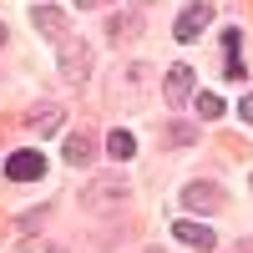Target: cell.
<instances>
[{"instance_id": "8", "label": "cell", "mask_w": 253, "mask_h": 253, "mask_svg": "<svg viewBox=\"0 0 253 253\" xmlns=\"http://www.w3.org/2000/svg\"><path fill=\"white\" fill-rule=\"evenodd\" d=\"M31 20H36V31H46V36H66V15H61L56 5H36Z\"/></svg>"}, {"instance_id": "14", "label": "cell", "mask_w": 253, "mask_h": 253, "mask_svg": "<svg viewBox=\"0 0 253 253\" xmlns=\"http://www.w3.org/2000/svg\"><path fill=\"white\" fill-rule=\"evenodd\" d=\"M238 117H243V122H248V126H253V91H248V96H243V101H238Z\"/></svg>"}, {"instance_id": "12", "label": "cell", "mask_w": 253, "mask_h": 253, "mask_svg": "<svg viewBox=\"0 0 253 253\" xmlns=\"http://www.w3.org/2000/svg\"><path fill=\"white\" fill-rule=\"evenodd\" d=\"M142 36V20L137 15H117L112 20V41H137Z\"/></svg>"}, {"instance_id": "17", "label": "cell", "mask_w": 253, "mask_h": 253, "mask_svg": "<svg viewBox=\"0 0 253 253\" xmlns=\"http://www.w3.org/2000/svg\"><path fill=\"white\" fill-rule=\"evenodd\" d=\"M0 46H5V26H0Z\"/></svg>"}, {"instance_id": "5", "label": "cell", "mask_w": 253, "mask_h": 253, "mask_svg": "<svg viewBox=\"0 0 253 253\" xmlns=\"http://www.w3.org/2000/svg\"><path fill=\"white\" fill-rule=\"evenodd\" d=\"M208 20H213V5H187L182 15H177V41H193L198 31H208Z\"/></svg>"}, {"instance_id": "6", "label": "cell", "mask_w": 253, "mask_h": 253, "mask_svg": "<svg viewBox=\"0 0 253 253\" xmlns=\"http://www.w3.org/2000/svg\"><path fill=\"white\" fill-rule=\"evenodd\" d=\"M172 238H177V243H193V248H213V243H218L208 223H187V218L172 223Z\"/></svg>"}, {"instance_id": "11", "label": "cell", "mask_w": 253, "mask_h": 253, "mask_svg": "<svg viewBox=\"0 0 253 253\" xmlns=\"http://www.w3.org/2000/svg\"><path fill=\"white\" fill-rule=\"evenodd\" d=\"M107 152H112V162H132L137 137H132V132H112V137H107Z\"/></svg>"}, {"instance_id": "4", "label": "cell", "mask_w": 253, "mask_h": 253, "mask_svg": "<svg viewBox=\"0 0 253 253\" xmlns=\"http://www.w3.org/2000/svg\"><path fill=\"white\" fill-rule=\"evenodd\" d=\"M41 172H46V157L41 152H10L5 157V177L10 182H36Z\"/></svg>"}, {"instance_id": "7", "label": "cell", "mask_w": 253, "mask_h": 253, "mask_svg": "<svg viewBox=\"0 0 253 253\" xmlns=\"http://www.w3.org/2000/svg\"><path fill=\"white\" fill-rule=\"evenodd\" d=\"M162 91H167L172 107H177V101H187V96H193V71H187V66H172V71H167V81H162Z\"/></svg>"}, {"instance_id": "2", "label": "cell", "mask_w": 253, "mask_h": 253, "mask_svg": "<svg viewBox=\"0 0 253 253\" xmlns=\"http://www.w3.org/2000/svg\"><path fill=\"white\" fill-rule=\"evenodd\" d=\"M61 76H66L71 86H81V81L91 76V51L81 46V41H66V46H61Z\"/></svg>"}, {"instance_id": "13", "label": "cell", "mask_w": 253, "mask_h": 253, "mask_svg": "<svg viewBox=\"0 0 253 253\" xmlns=\"http://www.w3.org/2000/svg\"><path fill=\"white\" fill-rule=\"evenodd\" d=\"M198 112H203L208 122H218V117H223V96H213V91H203V96H198Z\"/></svg>"}, {"instance_id": "15", "label": "cell", "mask_w": 253, "mask_h": 253, "mask_svg": "<svg viewBox=\"0 0 253 253\" xmlns=\"http://www.w3.org/2000/svg\"><path fill=\"white\" fill-rule=\"evenodd\" d=\"M76 5H81V10H91V5H107V0H76Z\"/></svg>"}, {"instance_id": "3", "label": "cell", "mask_w": 253, "mask_h": 253, "mask_svg": "<svg viewBox=\"0 0 253 253\" xmlns=\"http://www.w3.org/2000/svg\"><path fill=\"white\" fill-rule=\"evenodd\" d=\"M182 208H193V213H213V208H223V187L218 182H187L182 187Z\"/></svg>"}, {"instance_id": "9", "label": "cell", "mask_w": 253, "mask_h": 253, "mask_svg": "<svg viewBox=\"0 0 253 253\" xmlns=\"http://www.w3.org/2000/svg\"><path fill=\"white\" fill-rule=\"evenodd\" d=\"M61 117H66L61 107H41V112H31V122H26V126H31L36 137H51L56 126H61Z\"/></svg>"}, {"instance_id": "16", "label": "cell", "mask_w": 253, "mask_h": 253, "mask_svg": "<svg viewBox=\"0 0 253 253\" xmlns=\"http://www.w3.org/2000/svg\"><path fill=\"white\" fill-rule=\"evenodd\" d=\"M137 253H167V248H137Z\"/></svg>"}, {"instance_id": "10", "label": "cell", "mask_w": 253, "mask_h": 253, "mask_svg": "<svg viewBox=\"0 0 253 253\" xmlns=\"http://www.w3.org/2000/svg\"><path fill=\"white\" fill-rule=\"evenodd\" d=\"M66 162H71V167H86V162H91V137H86V132L66 137Z\"/></svg>"}, {"instance_id": "1", "label": "cell", "mask_w": 253, "mask_h": 253, "mask_svg": "<svg viewBox=\"0 0 253 253\" xmlns=\"http://www.w3.org/2000/svg\"><path fill=\"white\" fill-rule=\"evenodd\" d=\"M126 177H96V182H86V193H81V203L86 208H96V213H107V208H126Z\"/></svg>"}]
</instances>
